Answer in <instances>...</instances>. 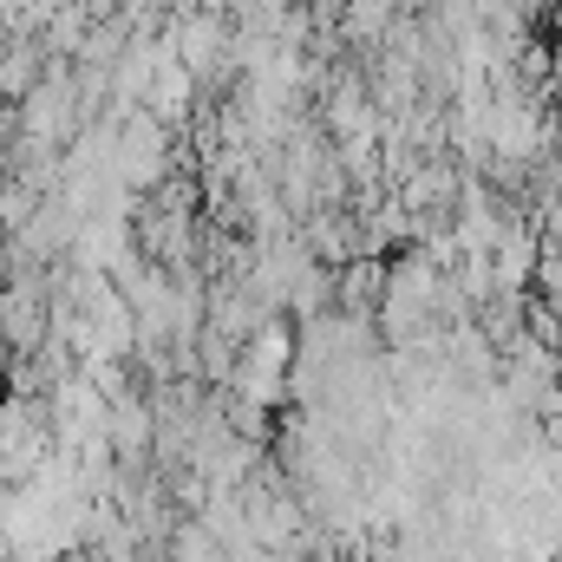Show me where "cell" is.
<instances>
[{"instance_id": "obj_1", "label": "cell", "mask_w": 562, "mask_h": 562, "mask_svg": "<svg viewBox=\"0 0 562 562\" xmlns=\"http://www.w3.org/2000/svg\"><path fill=\"white\" fill-rule=\"evenodd\" d=\"M288 562H347V557H334V550H321V543H314L307 557H288Z\"/></svg>"}]
</instances>
